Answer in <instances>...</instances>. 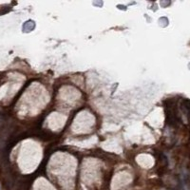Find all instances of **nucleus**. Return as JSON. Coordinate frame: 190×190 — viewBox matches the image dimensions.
Masks as SVG:
<instances>
[{"instance_id": "f257e3e1", "label": "nucleus", "mask_w": 190, "mask_h": 190, "mask_svg": "<svg viewBox=\"0 0 190 190\" xmlns=\"http://www.w3.org/2000/svg\"><path fill=\"white\" fill-rule=\"evenodd\" d=\"M35 28V23L33 20H28L23 24L22 30L23 33H30Z\"/></svg>"}]
</instances>
